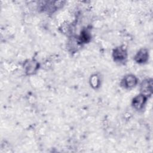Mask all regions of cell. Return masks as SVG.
I'll return each mask as SVG.
<instances>
[{
  "instance_id": "2",
  "label": "cell",
  "mask_w": 153,
  "mask_h": 153,
  "mask_svg": "<svg viewBox=\"0 0 153 153\" xmlns=\"http://www.w3.org/2000/svg\"><path fill=\"white\" fill-rule=\"evenodd\" d=\"M145 101V98L144 95H140V96H136L134 99V106L138 109L141 108L144 104Z\"/></svg>"
},
{
  "instance_id": "1",
  "label": "cell",
  "mask_w": 153,
  "mask_h": 153,
  "mask_svg": "<svg viewBox=\"0 0 153 153\" xmlns=\"http://www.w3.org/2000/svg\"><path fill=\"white\" fill-rule=\"evenodd\" d=\"M136 84V78L132 75H128L124 79V85L125 87H132L135 86Z\"/></svg>"
},
{
  "instance_id": "6",
  "label": "cell",
  "mask_w": 153,
  "mask_h": 153,
  "mask_svg": "<svg viewBox=\"0 0 153 153\" xmlns=\"http://www.w3.org/2000/svg\"><path fill=\"white\" fill-rule=\"evenodd\" d=\"M35 70H36V64L34 62H32L28 64V65L27 66L28 72L32 73L35 71Z\"/></svg>"
},
{
  "instance_id": "5",
  "label": "cell",
  "mask_w": 153,
  "mask_h": 153,
  "mask_svg": "<svg viewBox=\"0 0 153 153\" xmlns=\"http://www.w3.org/2000/svg\"><path fill=\"white\" fill-rule=\"evenodd\" d=\"M142 89L143 92H151V89H152V84H151V82H145L143 84V85L142 86Z\"/></svg>"
},
{
  "instance_id": "3",
  "label": "cell",
  "mask_w": 153,
  "mask_h": 153,
  "mask_svg": "<svg viewBox=\"0 0 153 153\" xmlns=\"http://www.w3.org/2000/svg\"><path fill=\"white\" fill-rule=\"evenodd\" d=\"M147 52L145 50H142L138 53V55L136 56V59L137 62H144L147 59Z\"/></svg>"
},
{
  "instance_id": "4",
  "label": "cell",
  "mask_w": 153,
  "mask_h": 153,
  "mask_svg": "<svg viewBox=\"0 0 153 153\" xmlns=\"http://www.w3.org/2000/svg\"><path fill=\"white\" fill-rule=\"evenodd\" d=\"M114 56L116 59H118L119 60L124 59L125 58V56H126V52L121 48L117 49L115 50Z\"/></svg>"
}]
</instances>
